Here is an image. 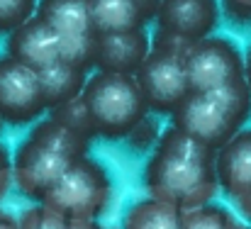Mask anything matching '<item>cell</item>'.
<instances>
[{"label":"cell","instance_id":"1","mask_svg":"<svg viewBox=\"0 0 251 229\" xmlns=\"http://www.w3.org/2000/svg\"><path fill=\"white\" fill-rule=\"evenodd\" d=\"M215 163V149L171 125L161 132V139L144 168L149 198L176 205L183 212L210 205L220 190Z\"/></svg>","mask_w":251,"mask_h":229},{"label":"cell","instance_id":"2","mask_svg":"<svg viewBox=\"0 0 251 229\" xmlns=\"http://www.w3.org/2000/svg\"><path fill=\"white\" fill-rule=\"evenodd\" d=\"M88 144L90 142L54 117L37 122L12 158L15 185L22 195L42 205L51 188L71 171V166L88 156Z\"/></svg>","mask_w":251,"mask_h":229},{"label":"cell","instance_id":"3","mask_svg":"<svg viewBox=\"0 0 251 229\" xmlns=\"http://www.w3.org/2000/svg\"><path fill=\"white\" fill-rule=\"evenodd\" d=\"M173 127L205 147L220 152L232 142L251 117V90L247 78L220 90L190 93V98L171 115Z\"/></svg>","mask_w":251,"mask_h":229},{"label":"cell","instance_id":"4","mask_svg":"<svg viewBox=\"0 0 251 229\" xmlns=\"http://www.w3.org/2000/svg\"><path fill=\"white\" fill-rule=\"evenodd\" d=\"M83 102L90 112L95 134L102 139H127L151 112L134 76L90 74L83 90Z\"/></svg>","mask_w":251,"mask_h":229},{"label":"cell","instance_id":"5","mask_svg":"<svg viewBox=\"0 0 251 229\" xmlns=\"http://www.w3.org/2000/svg\"><path fill=\"white\" fill-rule=\"evenodd\" d=\"M193 42L173 37L166 32H156L151 42V54L137 74V83L147 98V105L156 115H173L193 93L188 78V51Z\"/></svg>","mask_w":251,"mask_h":229},{"label":"cell","instance_id":"6","mask_svg":"<svg viewBox=\"0 0 251 229\" xmlns=\"http://www.w3.org/2000/svg\"><path fill=\"white\" fill-rule=\"evenodd\" d=\"M112 195L107 171L88 156L71 166V171L51 188L42 205L51 207L66 220H98Z\"/></svg>","mask_w":251,"mask_h":229},{"label":"cell","instance_id":"7","mask_svg":"<svg viewBox=\"0 0 251 229\" xmlns=\"http://www.w3.org/2000/svg\"><path fill=\"white\" fill-rule=\"evenodd\" d=\"M193 93L227 88L247 78V56L227 37H207L195 42L185 59Z\"/></svg>","mask_w":251,"mask_h":229},{"label":"cell","instance_id":"8","mask_svg":"<svg viewBox=\"0 0 251 229\" xmlns=\"http://www.w3.org/2000/svg\"><path fill=\"white\" fill-rule=\"evenodd\" d=\"M47 107L44 88L39 74L12 61L10 56L0 59V120L10 127H22L37 122Z\"/></svg>","mask_w":251,"mask_h":229},{"label":"cell","instance_id":"9","mask_svg":"<svg viewBox=\"0 0 251 229\" xmlns=\"http://www.w3.org/2000/svg\"><path fill=\"white\" fill-rule=\"evenodd\" d=\"M61 47H64L61 34L42 17H32L29 22L17 27L12 34H7L5 56L42 74L44 69L61 61Z\"/></svg>","mask_w":251,"mask_h":229},{"label":"cell","instance_id":"10","mask_svg":"<svg viewBox=\"0 0 251 229\" xmlns=\"http://www.w3.org/2000/svg\"><path fill=\"white\" fill-rule=\"evenodd\" d=\"M217 22H220L217 0H164L156 15L159 32L180 37L193 44L212 37Z\"/></svg>","mask_w":251,"mask_h":229},{"label":"cell","instance_id":"11","mask_svg":"<svg viewBox=\"0 0 251 229\" xmlns=\"http://www.w3.org/2000/svg\"><path fill=\"white\" fill-rule=\"evenodd\" d=\"M151 54L147 29L125 34H95V71L137 76Z\"/></svg>","mask_w":251,"mask_h":229},{"label":"cell","instance_id":"12","mask_svg":"<svg viewBox=\"0 0 251 229\" xmlns=\"http://www.w3.org/2000/svg\"><path fill=\"white\" fill-rule=\"evenodd\" d=\"M220 190L234 203L251 190V129H242L232 142L217 152Z\"/></svg>","mask_w":251,"mask_h":229},{"label":"cell","instance_id":"13","mask_svg":"<svg viewBox=\"0 0 251 229\" xmlns=\"http://www.w3.org/2000/svg\"><path fill=\"white\" fill-rule=\"evenodd\" d=\"M37 17L49 22L61 34V39H81L95 34L90 0H39Z\"/></svg>","mask_w":251,"mask_h":229},{"label":"cell","instance_id":"14","mask_svg":"<svg viewBox=\"0 0 251 229\" xmlns=\"http://www.w3.org/2000/svg\"><path fill=\"white\" fill-rule=\"evenodd\" d=\"M90 17L95 34H125L147 27L137 0H90Z\"/></svg>","mask_w":251,"mask_h":229},{"label":"cell","instance_id":"15","mask_svg":"<svg viewBox=\"0 0 251 229\" xmlns=\"http://www.w3.org/2000/svg\"><path fill=\"white\" fill-rule=\"evenodd\" d=\"M88 74L81 69H74L64 61L44 69L39 74L42 80V88H44V98H47V107L49 112L51 110H59L74 100H78L85 90V83H88Z\"/></svg>","mask_w":251,"mask_h":229},{"label":"cell","instance_id":"16","mask_svg":"<svg viewBox=\"0 0 251 229\" xmlns=\"http://www.w3.org/2000/svg\"><path fill=\"white\" fill-rule=\"evenodd\" d=\"M122 229H183V210L164 200L147 198L125 212Z\"/></svg>","mask_w":251,"mask_h":229},{"label":"cell","instance_id":"17","mask_svg":"<svg viewBox=\"0 0 251 229\" xmlns=\"http://www.w3.org/2000/svg\"><path fill=\"white\" fill-rule=\"evenodd\" d=\"M242 225L237 222V217L217 203L195 207V210H185L183 212V229H239Z\"/></svg>","mask_w":251,"mask_h":229},{"label":"cell","instance_id":"18","mask_svg":"<svg viewBox=\"0 0 251 229\" xmlns=\"http://www.w3.org/2000/svg\"><path fill=\"white\" fill-rule=\"evenodd\" d=\"M49 117H54L56 122H61L64 127H69L71 132H76L78 137H83L85 142H90V139L98 137V134H95V127H93V120H90V112H88V107H85V102H83V98H78V100H74V102L59 107V110H51Z\"/></svg>","mask_w":251,"mask_h":229},{"label":"cell","instance_id":"19","mask_svg":"<svg viewBox=\"0 0 251 229\" xmlns=\"http://www.w3.org/2000/svg\"><path fill=\"white\" fill-rule=\"evenodd\" d=\"M39 0H0V34H12L17 27L37 17Z\"/></svg>","mask_w":251,"mask_h":229},{"label":"cell","instance_id":"20","mask_svg":"<svg viewBox=\"0 0 251 229\" xmlns=\"http://www.w3.org/2000/svg\"><path fill=\"white\" fill-rule=\"evenodd\" d=\"M61 61L74 69H81L85 74L90 69H95V34L81 37V39H64Z\"/></svg>","mask_w":251,"mask_h":229},{"label":"cell","instance_id":"21","mask_svg":"<svg viewBox=\"0 0 251 229\" xmlns=\"http://www.w3.org/2000/svg\"><path fill=\"white\" fill-rule=\"evenodd\" d=\"M69 222L71 220L61 217L51 207L34 205L20 217V229H69Z\"/></svg>","mask_w":251,"mask_h":229},{"label":"cell","instance_id":"22","mask_svg":"<svg viewBox=\"0 0 251 229\" xmlns=\"http://www.w3.org/2000/svg\"><path fill=\"white\" fill-rule=\"evenodd\" d=\"M159 139H161V132H159L156 120L147 117L139 127L132 129V134L127 137V144H129L132 149H149V147H156Z\"/></svg>","mask_w":251,"mask_h":229},{"label":"cell","instance_id":"23","mask_svg":"<svg viewBox=\"0 0 251 229\" xmlns=\"http://www.w3.org/2000/svg\"><path fill=\"white\" fill-rule=\"evenodd\" d=\"M10 176H12V161H10L7 149L0 144V198H2V195H5V190H7Z\"/></svg>","mask_w":251,"mask_h":229},{"label":"cell","instance_id":"24","mask_svg":"<svg viewBox=\"0 0 251 229\" xmlns=\"http://www.w3.org/2000/svg\"><path fill=\"white\" fill-rule=\"evenodd\" d=\"M161 2H164V0H137V5H139L142 15L147 17V22H149V20H156V15H159V7H161Z\"/></svg>","mask_w":251,"mask_h":229},{"label":"cell","instance_id":"25","mask_svg":"<svg viewBox=\"0 0 251 229\" xmlns=\"http://www.w3.org/2000/svg\"><path fill=\"white\" fill-rule=\"evenodd\" d=\"M237 210H239V215H242V217L251 225V190L244 195V198H239V200H237Z\"/></svg>","mask_w":251,"mask_h":229},{"label":"cell","instance_id":"26","mask_svg":"<svg viewBox=\"0 0 251 229\" xmlns=\"http://www.w3.org/2000/svg\"><path fill=\"white\" fill-rule=\"evenodd\" d=\"M69 229H100V225L95 220H71Z\"/></svg>","mask_w":251,"mask_h":229},{"label":"cell","instance_id":"27","mask_svg":"<svg viewBox=\"0 0 251 229\" xmlns=\"http://www.w3.org/2000/svg\"><path fill=\"white\" fill-rule=\"evenodd\" d=\"M0 229H20V222H17L15 217L0 212Z\"/></svg>","mask_w":251,"mask_h":229},{"label":"cell","instance_id":"28","mask_svg":"<svg viewBox=\"0 0 251 229\" xmlns=\"http://www.w3.org/2000/svg\"><path fill=\"white\" fill-rule=\"evenodd\" d=\"M247 83H249V90H251V49L247 51Z\"/></svg>","mask_w":251,"mask_h":229},{"label":"cell","instance_id":"29","mask_svg":"<svg viewBox=\"0 0 251 229\" xmlns=\"http://www.w3.org/2000/svg\"><path fill=\"white\" fill-rule=\"evenodd\" d=\"M239 229H251V227H244V225H242V227H239Z\"/></svg>","mask_w":251,"mask_h":229},{"label":"cell","instance_id":"30","mask_svg":"<svg viewBox=\"0 0 251 229\" xmlns=\"http://www.w3.org/2000/svg\"><path fill=\"white\" fill-rule=\"evenodd\" d=\"M0 122H2V120H0Z\"/></svg>","mask_w":251,"mask_h":229}]
</instances>
